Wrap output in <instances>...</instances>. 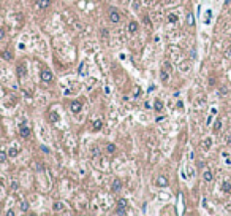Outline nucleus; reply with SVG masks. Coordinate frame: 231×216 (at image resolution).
I'll return each instance as SVG.
<instances>
[{
	"instance_id": "7c9ffc66",
	"label": "nucleus",
	"mask_w": 231,
	"mask_h": 216,
	"mask_svg": "<svg viewBox=\"0 0 231 216\" xmlns=\"http://www.w3.org/2000/svg\"><path fill=\"white\" fill-rule=\"evenodd\" d=\"M188 24H195V19H193V15H188Z\"/></svg>"
},
{
	"instance_id": "ddd939ff",
	"label": "nucleus",
	"mask_w": 231,
	"mask_h": 216,
	"mask_svg": "<svg viewBox=\"0 0 231 216\" xmlns=\"http://www.w3.org/2000/svg\"><path fill=\"white\" fill-rule=\"evenodd\" d=\"M203 180H204L206 183H211L212 180H214V173H212L211 170H204V173H203Z\"/></svg>"
},
{
	"instance_id": "1a4fd4ad",
	"label": "nucleus",
	"mask_w": 231,
	"mask_h": 216,
	"mask_svg": "<svg viewBox=\"0 0 231 216\" xmlns=\"http://www.w3.org/2000/svg\"><path fill=\"white\" fill-rule=\"evenodd\" d=\"M155 185H157V186H158V187H166V186H168V185H169V183H168V178H166L165 175H160L158 178H157Z\"/></svg>"
},
{
	"instance_id": "4c0bfd02",
	"label": "nucleus",
	"mask_w": 231,
	"mask_h": 216,
	"mask_svg": "<svg viewBox=\"0 0 231 216\" xmlns=\"http://www.w3.org/2000/svg\"><path fill=\"white\" fill-rule=\"evenodd\" d=\"M228 145H231V137H228Z\"/></svg>"
},
{
	"instance_id": "f704fd0d",
	"label": "nucleus",
	"mask_w": 231,
	"mask_h": 216,
	"mask_svg": "<svg viewBox=\"0 0 231 216\" xmlns=\"http://www.w3.org/2000/svg\"><path fill=\"white\" fill-rule=\"evenodd\" d=\"M41 149H43L44 153H49V148H46V146H41Z\"/></svg>"
},
{
	"instance_id": "c756f323",
	"label": "nucleus",
	"mask_w": 231,
	"mask_h": 216,
	"mask_svg": "<svg viewBox=\"0 0 231 216\" xmlns=\"http://www.w3.org/2000/svg\"><path fill=\"white\" fill-rule=\"evenodd\" d=\"M101 37H105V38H108V29H101Z\"/></svg>"
},
{
	"instance_id": "bb28decb",
	"label": "nucleus",
	"mask_w": 231,
	"mask_h": 216,
	"mask_svg": "<svg viewBox=\"0 0 231 216\" xmlns=\"http://www.w3.org/2000/svg\"><path fill=\"white\" fill-rule=\"evenodd\" d=\"M163 70L171 72V64H169V62H163Z\"/></svg>"
},
{
	"instance_id": "2f4dec72",
	"label": "nucleus",
	"mask_w": 231,
	"mask_h": 216,
	"mask_svg": "<svg viewBox=\"0 0 231 216\" xmlns=\"http://www.w3.org/2000/svg\"><path fill=\"white\" fill-rule=\"evenodd\" d=\"M144 24H146L147 27H150V19H149L147 16H144Z\"/></svg>"
},
{
	"instance_id": "473e14b6",
	"label": "nucleus",
	"mask_w": 231,
	"mask_h": 216,
	"mask_svg": "<svg viewBox=\"0 0 231 216\" xmlns=\"http://www.w3.org/2000/svg\"><path fill=\"white\" fill-rule=\"evenodd\" d=\"M176 107H177L179 110H182V108H184V102H182V100H179V102L176 103Z\"/></svg>"
},
{
	"instance_id": "20e7f679",
	"label": "nucleus",
	"mask_w": 231,
	"mask_h": 216,
	"mask_svg": "<svg viewBox=\"0 0 231 216\" xmlns=\"http://www.w3.org/2000/svg\"><path fill=\"white\" fill-rule=\"evenodd\" d=\"M108 18H109V21L113 22V24H117V22H121V13L116 10L114 7H111L109 10H108Z\"/></svg>"
},
{
	"instance_id": "dca6fc26",
	"label": "nucleus",
	"mask_w": 231,
	"mask_h": 216,
	"mask_svg": "<svg viewBox=\"0 0 231 216\" xmlns=\"http://www.w3.org/2000/svg\"><path fill=\"white\" fill-rule=\"evenodd\" d=\"M19 146H11L10 151H8V157H16L17 154H19Z\"/></svg>"
},
{
	"instance_id": "412c9836",
	"label": "nucleus",
	"mask_w": 231,
	"mask_h": 216,
	"mask_svg": "<svg viewBox=\"0 0 231 216\" xmlns=\"http://www.w3.org/2000/svg\"><path fill=\"white\" fill-rule=\"evenodd\" d=\"M8 160V153L3 149H0V164H5Z\"/></svg>"
},
{
	"instance_id": "39448f33",
	"label": "nucleus",
	"mask_w": 231,
	"mask_h": 216,
	"mask_svg": "<svg viewBox=\"0 0 231 216\" xmlns=\"http://www.w3.org/2000/svg\"><path fill=\"white\" fill-rule=\"evenodd\" d=\"M82 110V102L81 100H73V102L70 103V111L73 114H78Z\"/></svg>"
},
{
	"instance_id": "9d476101",
	"label": "nucleus",
	"mask_w": 231,
	"mask_h": 216,
	"mask_svg": "<svg viewBox=\"0 0 231 216\" xmlns=\"http://www.w3.org/2000/svg\"><path fill=\"white\" fill-rule=\"evenodd\" d=\"M35 5L40 8V10H46L51 5V0H35Z\"/></svg>"
},
{
	"instance_id": "393cba45",
	"label": "nucleus",
	"mask_w": 231,
	"mask_h": 216,
	"mask_svg": "<svg viewBox=\"0 0 231 216\" xmlns=\"http://www.w3.org/2000/svg\"><path fill=\"white\" fill-rule=\"evenodd\" d=\"M49 121L51 122H57L59 121V114L55 113V111L54 113H49Z\"/></svg>"
},
{
	"instance_id": "7ed1b4c3",
	"label": "nucleus",
	"mask_w": 231,
	"mask_h": 216,
	"mask_svg": "<svg viewBox=\"0 0 231 216\" xmlns=\"http://www.w3.org/2000/svg\"><path fill=\"white\" fill-rule=\"evenodd\" d=\"M19 135L22 137V138H30V135H32V129L27 126V122L25 121H22L21 122V126H19Z\"/></svg>"
},
{
	"instance_id": "a878e982",
	"label": "nucleus",
	"mask_w": 231,
	"mask_h": 216,
	"mask_svg": "<svg viewBox=\"0 0 231 216\" xmlns=\"http://www.w3.org/2000/svg\"><path fill=\"white\" fill-rule=\"evenodd\" d=\"M21 210H22V211H27V210H29V204L22 200V202H21Z\"/></svg>"
},
{
	"instance_id": "aec40b11",
	"label": "nucleus",
	"mask_w": 231,
	"mask_h": 216,
	"mask_svg": "<svg viewBox=\"0 0 231 216\" xmlns=\"http://www.w3.org/2000/svg\"><path fill=\"white\" fill-rule=\"evenodd\" d=\"M211 146H212V138H211V137H207V138H204V141H203V149L207 151Z\"/></svg>"
},
{
	"instance_id": "0eeeda50",
	"label": "nucleus",
	"mask_w": 231,
	"mask_h": 216,
	"mask_svg": "<svg viewBox=\"0 0 231 216\" xmlns=\"http://www.w3.org/2000/svg\"><path fill=\"white\" fill-rule=\"evenodd\" d=\"M16 75H17V78H24V76L27 75V68H25V64H24V62H21L19 65H17Z\"/></svg>"
},
{
	"instance_id": "9b49d317",
	"label": "nucleus",
	"mask_w": 231,
	"mask_h": 216,
	"mask_svg": "<svg viewBox=\"0 0 231 216\" xmlns=\"http://www.w3.org/2000/svg\"><path fill=\"white\" fill-rule=\"evenodd\" d=\"M163 107H165L163 100H160V99H155V100H154V110H155L157 113H161V111H163Z\"/></svg>"
},
{
	"instance_id": "6e6552de",
	"label": "nucleus",
	"mask_w": 231,
	"mask_h": 216,
	"mask_svg": "<svg viewBox=\"0 0 231 216\" xmlns=\"http://www.w3.org/2000/svg\"><path fill=\"white\" fill-rule=\"evenodd\" d=\"M103 129V119H94L92 121V132H100Z\"/></svg>"
},
{
	"instance_id": "c9c22d12",
	"label": "nucleus",
	"mask_w": 231,
	"mask_h": 216,
	"mask_svg": "<svg viewBox=\"0 0 231 216\" xmlns=\"http://www.w3.org/2000/svg\"><path fill=\"white\" fill-rule=\"evenodd\" d=\"M163 119H165L163 116H158V118H157V122H161V121H163Z\"/></svg>"
},
{
	"instance_id": "423d86ee",
	"label": "nucleus",
	"mask_w": 231,
	"mask_h": 216,
	"mask_svg": "<svg viewBox=\"0 0 231 216\" xmlns=\"http://www.w3.org/2000/svg\"><path fill=\"white\" fill-rule=\"evenodd\" d=\"M127 30L130 32V34H136L138 30H139V24H138L136 21H128V26H127Z\"/></svg>"
},
{
	"instance_id": "f03ea898",
	"label": "nucleus",
	"mask_w": 231,
	"mask_h": 216,
	"mask_svg": "<svg viewBox=\"0 0 231 216\" xmlns=\"http://www.w3.org/2000/svg\"><path fill=\"white\" fill-rule=\"evenodd\" d=\"M52 72L49 70V68H41L40 72V80L44 83V84H49V83H52Z\"/></svg>"
},
{
	"instance_id": "f257e3e1",
	"label": "nucleus",
	"mask_w": 231,
	"mask_h": 216,
	"mask_svg": "<svg viewBox=\"0 0 231 216\" xmlns=\"http://www.w3.org/2000/svg\"><path fill=\"white\" fill-rule=\"evenodd\" d=\"M127 208H128V200L121 197L117 200V205H116V215H127Z\"/></svg>"
},
{
	"instance_id": "cd10ccee",
	"label": "nucleus",
	"mask_w": 231,
	"mask_h": 216,
	"mask_svg": "<svg viewBox=\"0 0 231 216\" xmlns=\"http://www.w3.org/2000/svg\"><path fill=\"white\" fill-rule=\"evenodd\" d=\"M5 35H7L5 29H3V27H0V40H3V38H5Z\"/></svg>"
},
{
	"instance_id": "f8f14e48",
	"label": "nucleus",
	"mask_w": 231,
	"mask_h": 216,
	"mask_svg": "<svg viewBox=\"0 0 231 216\" xmlns=\"http://www.w3.org/2000/svg\"><path fill=\"white\" fill-rule=\"evenodd\" d=\"M111 191L113 192H121L122 191V181L121 180H114L111 185Z\"/></svg>"
},
{
	"instance_id": "e433bc0d",
	"label": "nucleus",
	"mask_w": 231,
	"mask_h": 216,
	"mask_svg": "<svg viewBox=\"0 0 231 216\" xmlns=\"http://www.w3.org/2000/svg\"><path fill=\"white\" fill-rule=\"evenodd\" d=\"M7 215H8V216H13V215H15V211L10 210V211H7Z\"/></svg>"
},
{
	"instance_id": "6ab92c4d",
	"label": "nucleus",
	"mask_w": 231,
	"mask_h": 216,
	"mask_svg": "<svg viewBox=\"0 0 231 216\" xmlns=\"http://www.w3.org/2000/svg\"><path fill=\"white\" fill-rule=\"evenodd\" d=\"M63 208H65V205H63L62 202H54V204H52V210L57 211V213H59V211H62Z\"/></svg>"
},
{
	"instance_id": "72a5a7b5",
	"label": "nucleus",
	"mask_w": 231,
	"mask_h": 216,
	"mask_svg": "<svg viewBox=\"0 0 231 216\" xmlns=\"http://www.w3.org/2000/svg\"><path fill=\"white\" fill-rule=\"evenodd\" d=\"M226 94V88H222L220 89V95H225Z\"/></svg>"
},
{
	"instance_id": "4be33fe9",
	"label": "nucleus",
	"mask_w": 231,
	"mask_h": 216,
	"mask_svg": "<svg viewBox=\"0 0 231 216\" xmlns=\"http://www.w3.org/2000/svg\"><path fill=\"white\" fill-rule=\"evenodd\" d=\"M106 153H108V154H114L116 153V145L114 143H108V145H106Z\"/></svg>"
},
{
	"instance_id": "2eb2a0df",
	"label": "nucleus",
	"mask_w": 231,
	"mask_h": 216,
	"mask_svg": "<svg viewBox=\"0 0 231 216\" xmlns=\"http://www.w3.org/2000/svg\"><path fill=\"white\" fill-rule=\"evenodd\" d=\"M166 21H168L169 24H176V22L179 21V16L176 15V13H169V15L166 16Z\"/></svg>"
},
{
	"instance_id": "c85d7f7f",
	"label": "nucleus",
	"mask_w": 231,
	"mask_h": 216,
	"mask_svg": "<svg viewBox=\"0 0 231 216\" xmlns=\"http://www.w3.org/2000/svg\"><path fill=\"white\" fill-rule=\"evenodd\" d=\"M17 187H19V185H17V181H13V183H11V189H13V191H16Z\"/></svg>"
},
{
	"instance_id": "58836bf2",
	"label": "nucleus",
	"mask_w": 231,
	"mask_h": 216,
	"mask_svg": "<svg viewBox=\"0 0 231 216\" xmlns=\"http://www.w3.org/2000/svg\"><path fill=\"white\" fill-rule=\"evenodd\" d=\"M125 2H127V0H125Z\"/></svg>"
},
{
	"instance_id": "f3484780",
	"label": "nucleus",
	"mask_w": 231,
	"mask_h": 216,
	"mask_svg": "<svg viewBox=\"0 0 231 216\" xmlns=\"http://www.w3.org/2000/svg\"><path fill=\"white\" fill-rule=\"evenodd\" d=\"M160 80L166 84V83H168V80H169V72H166V70H163V68H161V70H160Z\"/></svg>"
},
{
	"instance_id": "4468645a",
	"label": "nucleus",
	"mask_w": 231,
	"mask_h": 216,
	"mask_svg": "<svg viewBox=\"0 0 231 216\" xmlns=\"http://www.w3.org/2000/svg\"><path fill=\"white\" fill-rule=\"evenodd\" d=\"M0 57H3L5 61H13V54L10 49H3V51H0Z\"/></svg>"
},
{
	"instance_id": "b1692460",
	"label": "nucleus",
	"mask_w": 231,
	"mask_h": 216,
	"mask_svg": "<svg viewBox=\"0 0 231 216\" xmlns=\"http://www.w3.org/2000/svg\"><path fill=\"white\" fill-rule=\"evenodd\" d=\"M79 75H82V76L87 75V72H86V62H81L79 64Z\"/></svg>"
},
{
	"instance_id": "a211bd4d",
	"label": "nucleus",
	"mask_w": 231,
	"mask_h": 216,
	"mask_svg": "<svg viewBox=\"0 0 231 216\" xmlns=\"http://www.w3.org/2000/svg\"><path fill=\"white\" fill-rule=\"evenodd\" d=\"M222 191L223 192H231V181L225 180L223 183H222Z\"/></svg>"
},
{
	"instance_id": "5701e85b",
	"label": "nucleus",
	"mask_w": 231,
	"mask_h": 216,
	"mask_svg": "<svg viewBox=\"0 0 231 216\" xmlns=\"http://www.w3.org/2000/svg\"><path fill=\"white\" fill-rule=\"evenodd\" d=\"M220 130H222V119L217 118L214 122V132H220Z\"/></svg>"
}]
</instances>
